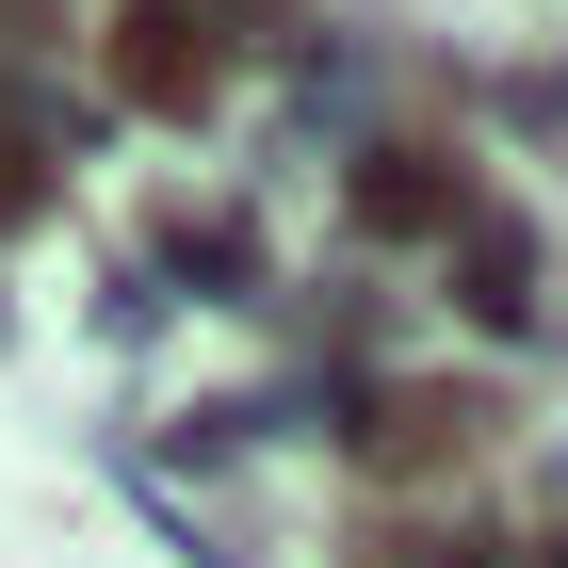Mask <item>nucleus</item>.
<instances>
[{"mask_svg":"<svg viewBox=\"0 0 568 568\" xmlns=\"http://www.w3.org/2000/svg\"><path fill=\"white\" fill-rule=\"evenodd\" d=\"M212 17H179V0H131V17H114V82L146 98V114H195V98H212Z\"/></svg>","mask_w":568,"mask_h":568,"instance_id":"obj_1","label":"nucleus"},{"mask_svg":"<svg viewBox=\"0 0 568 568\" xmlns=\"http://www.w3.org/2000/svg\"><path fill=\"white\" fill-rule=\"evenodd\" d=\"M357 212H374V227H455L471 179L438 163V146H374V163H357Z\"/></svg>","mask_w":568,"mask_h":568,"instance_id":"obj_2","label":"nucleus"},{"mask_svg":"<svg viewBox=\"0 0 568 568\" xmlns=\"http://www.w3.org/2000/svg\"><path fill=\"white\" fill-rule=\"evenodd\" d=\"M455 438H471L455 390H390V406H374V455H390V471H406V455H455Z\"/></svg>","mask_w":568,"mask_h":568,"instance_id":"obj_3","label":"nucleus"}]
</instances>
